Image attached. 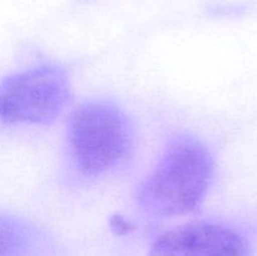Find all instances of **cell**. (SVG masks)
I'll return each instance as SVG.
<instances>
[{
  "label": "cell",
  "mask_w": 257,
  "mask_h": 256,
  "mask_svg": "<svg viewBox=\"0 0 257 256\" xmlns=\"http://www.w3.org/2000/svg\"><path fill=\"white\" fill-rule=\"evenodd\" d=\"M213 177V158L202 142L178 136L168 143L140 190V202L155 215L182 216L205 200Z\"/></svg>",
  "instance_id": "6da1fadb"
},
{
  "label": "cell",
  "mask_w": 257,
  "mask_h": 256,
  "mask_svg": "<svg viewBox=\"0 0 257 256\" xmlns=\"http://www.w3.org/2000/svg\"><path fill=\"white\" fill-rule=\"evenodd\" d=\"M68 146L75 168L90 177L114 170L133 147V128L127 114L105 100L85 102L72 113Z\"/></svg>",
  "instance_id": "7a4b0ae2"
},
{
  "label": "cell",
  "mask_w": 257,
  "mask_h": 256,
  "mask_svg": "<svg viewBox=\"0 0 257 256\" xmlns=\"http://www.w3.org/2000/svg\"><path fill=\"white\" fill-rule=\"evenodd\" d=\"M69 95L63 68L35 65L0 82V119L12 124H49L63 112Z\"/></svg>",
  "instance_id": "3957f363"
},
{
  "label": "cell",
  "mask_w": 257,
  "mask_h": 256,
  "mask_svg": "<svg viewBox=\"0 0 257 256\" xmlns=\"http://www.w3.org/2000/svg\"><path fill=\"white\" fill-rule=\"evenodd\" d=\"M250 245L237 230L222 223L193 222L160 236L148 256H248Z\"/></svg>",
  "instance_id": "277c9868"
},
{
  "label": "cell",
  "mask_w": 257,
  "mask_h": 256,
  "mask_svg": "<svg viewBox=\"0 0 257 256\" xmlns=\"http://www.w3.org/2000/svg\"><path fill=\"white\" fill-rule=\"evenodd\" d=\"M32 241L30 231L15 218L0 215V256H20Z\"/></svg>",
  "instance_id": "5b68a950"
}]
</instances>
